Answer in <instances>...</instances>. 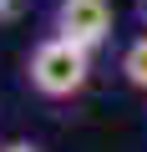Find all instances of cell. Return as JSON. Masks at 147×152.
<instances>
[{"mask_svg":"<svg viewBox=\"0 0 147 152\" xmlns=\"http://www.w3.org/2000/svg\"><path fill=\"white\" fill-rule=\"evenodd\" d=\"M132 15H137V26L147 31V0H132Z\"/></svg>","mask_w":147,"mask_h":152,"instance_id":"4","label":"cell"},{"mask_svg":"<svg viewBox=\"0 0 147 152\" xmlns=\"http://www.w3.org/2000/svg\"><path fill=\"white\" fill-rule=\"evenodd\" d=\"M112 31H117L112 0H56V5H51V36L76 41V46H86L91 56L112 41Z\"/></svg>","mask_w":147,"mask_h":152,"instance_id":"2","label":"cell"},{"mask_svg":"<svg viewBox=\"0 0 147 152\" xmlns=\"http://www.w3.org/2000/svg\"><path fill=\"white\" fill-rule=\"evenodd\" d=\"M26 81L46 102H71L91 81V51L76 46V41H66V36H46L26 56Z\"/></svg>","mask_w":147,"mask_h":152,"instance_id":"1","label":"cell"},{"mask_svg":"<svg viewBox=\"0 0 147 152\" xmlns=\"http://www.w3.org/2000/svg\"><path fill=\"white\" fill-rule=\"evenodd\" d=\"M0 152H41V147H36V142H5Z\"/></svg>","mask_w":147,"mask_h":152,"instance_id":"5","label":"cell"},{"mask_svg":"<svg viewBox=\"0 0 147 152\" xmlns=\"http://www.w3.org/2000/svg\"><path fill=\"white\" fill-rule=\"evenodd\" d=\"M117 71H122V81H127L132 91H142V96H147V31H142V36H132V41L122 46Z\"/></svg>","mask_w":147,"mask_h":152,"instance_id":"3","label":"cell"}]
</instances>
